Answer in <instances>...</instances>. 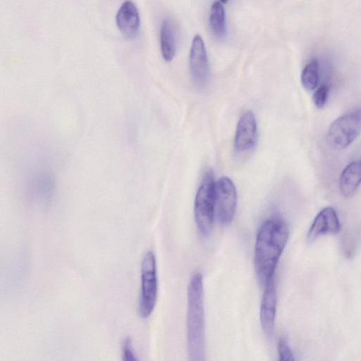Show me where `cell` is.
Listing matches in <instances>:
<instances>
[{"label":"cell","mask_w":361,"mask_h":361,"mask_svg":"<svg viewBox=\"0 0 361 361\" xmlns=\"http://www.w3.org/2000/svg\"><path fill=\"white\" fill-rule=\"evenodd\" d=\"M289 236V228L279 216L266 220L258 230L254 252V264L259 283L265 284L274 279L280 257Z\"/></svg>","instance_id":"6da1fadb"},{"label":"cell","mask_w":361,"mask_h":361,"mask_svg":"<svg viewBox=\"0 0 361 361\" xmlns=\"http://www.w3.org/2000/svg\"><path fill=\"white\" fill-rule=\"evenodd\" d=\"M186 320L187 345L189 360H204L205 320L203 277L201 273L192 274L188 285Z\"/></svg>","instance_id":"7a4b0ae2"},{"label":"cell","mask_w":361,"mask_h":361,"mask_svg":"<svg viewBox=\"0 0 361 361\" xmlns=\"http://www.w3.org/2000/svg\"><path fill=\"white\" fill-rule=\"evenodd\" d=\"M215 178L213 172L208 171L204 176L197 190L194 204V215L200 232L208 235L215 219Z\"/></svg>","instance_id":"3957f363"},{"label":"cell","mask_w":361,"mask_h":361,"mask_svg":"<svg viewBox=\"0 0 361 361\" xmlns=\"http://www.w3.org/2000/svg\"><path fill=\"white\" fill-rule=\"evenodd\" d=\"M157 281L156 257L152 251H148L141 263L138 312L142 318L149 317L154 309L157 298Z\"/></svg>","instance_id":"277c9868"},{"label":"cell","mask_w":361,"mask_h":361,"mask_svg":"<svg viewBox=\"0 0 361 361\" xmlns=\"http://www.w3.org/2000/svg\"><path fill=\"white\" fill-rule=\"evenodd\" d=\"M361 133V108L355 109L335 119L327 132L332 148L342 149L349 146Z\"/></svg>","instance_id":"5b68a950"},{"label":"cell","mask_w":361,"mask_h":361,"mask_svg":"<svg viewBox=\"0 0 361 361\" xmlns=\"http://www.w3.org/2000/svg\"><path fill=\"white\" fill-rule=\"evenodd\" d=\"M215 219L221 224L232 222L237 208V191L233 181L221 177L215 183Z\"/></svg>","instance_id":"8992f818"},{"label":"cell","mask_w":361,"mask_h":361,"mask_svg":"<svg viewBox=\"0 0 361 361\" xmlns=\"http://www.w3.org/2000/svg\"><path fill=\"white\" fill-rule=\"evenodd\" d=\"M189 61L194 80L200 86L204 85L209 78V65L204 43L200 35L193 37Z\"/></svg>","instance_id":"52a82bcc"},{"label":"cell","mask_w":361,"mask_h":361,"mask_svg":"<svg viewBox=\"0 0 361 361\" xmlns=\"http://www.w3.org/2000/svg\"><path fill=\"white\" fill-rule=\"evenodd\" d=\"M257 140V126L255 114L245 112L240 118L234 137V147L239 152L252 149Z\"/></svg>","instance_id":"ba28073f"},{"label":"cell","mask_w":361,"mask_h":361,"mask_svg":"<svg viewBox=\"0 0 361 361\" xmlns=\"http://www.w3.org/2000/svg\"><path fill=\"white\" fill-rule=\"evenodd\" d=\"M264 287L259 310V319L263 331L267 336L271 337L274 332L277 302L274 279L268 281Z\"/></svg>","instance_id":"9c48e42d"},{"label":"cell","mask_w":361,"mask_h":361,"mask_svg":"<svg viewBox=\"0 0 361 361\" xmlns=\"http://www.w3.org/2000/svg\"><path fill=\"white\" fill-rule=\"evenodd\" d=\"M341 231V224L336 210L327 207L322 209L314 218L308 231L309 243L325 234H336Z\"/></svg>","instance_id":"30bf717a"},{"label":"cell","mask_w":361,"mask_h":361,"mask_svg":"<svg viewBox=\"0 0 361 361\" xmlns=\"http://www.w3.org/2000/svg\"><path fill=\"white\" fill-rule=\"evenodd\" d=\"M116 22L120 32L127 38L135 37L140 30L138 9L130 0L124 1L118 10Z\"/></svg>","instance_id":"8fae6325"},{"label":"cell","mask_w":361,"mask_h":361,"mask_svg":"<svg viewBox=\"0 0 361 361\" xmlns=\"http://www.w3.org/2000/svg\"><path fill=\"white\" fill-rule=\"evenodd\" d=\"M339 189L346 197L353 196L361 184V157L349 163L339 178Z\"/></svg>","instance_id":"7c38bea8"},{"label":"cell","mask_w":361,"mask_h":361,"mask_svg":"<svg viewBox=\"0 0 361 361\" xmlns=\"http://www.w3.org/2000/svg\"><path fill=\"white\" fill-rule=\"evenodd\" d=\"M160 48L163 59L170 62L176 54V42L173 27L169 19H164L160 29Z\"/></svg>","instance_id":"4fadbf2b"},{"label":"cell","mask_w":361,"mask_h":361,"mask_svg":"<svg viewBox=\"0 0 361 361\" xmlns=\"http://www.w3.org/2000/svg\"><path fill=\"white\" fill-rule=\"evenodd\" d=\"M209 26L213 35L218 39H223L226 36V23L225 9L223 4L214 1L210 8Z\"/></svg>","instance_id":"5bb4252c"},{"label":"cell","mask_w":361,"mask_h":361,"mask_svg":"<svg viewBox=\"0 0 361 361\" xmlns=\"http://www.w3.org/2000/svg\"><path fill=\"white\" fill-rule=\"evenodd\" d=\"M319 79V66L316 59L308 62L301 73V83L308 91L315 90Z\"/></svg>","instance_id":"9a60e30c"},{"label":"cell","mask_w":361,"mask_h":361,"mask_svg":"<svg viewBox=\"0 0 361 361\" xmlns=\"http://www.w3.org/2000/svg\"><path fill=\"white\" fill-rule=\"evenodd\" d=\"M279 359L282 361L294 360L293 353L285 337H281L277 344Z\"/></svg>","instance_id":"2e32d148"},{"label":"cell","mask_w":361,"mask_h":361,"mask_svg":"<svg viewBox=\"0 0 361 361\" xmlns=\"http://www.w3.org/2000/svg\"><path fill=\"white\" fill-rule=\"evenodd\" d=\"M329 88L326 85H322L314 92L312 99L317 109H322L327 101Z\"/></svg>","instance_id":"e0dca14e"},{"label":"cell","mask_w":361,"mask_h":361,"mask_svg":"<svg viewBox=\"0 0 361 361\" xmlns=\"http://www.w3.org/2000/svg\"><path fill=\"white\" fill-rule=\"evenodd\" d=\"M122 360L125 361L137 360V356L135 353L132 340L130 338H126L122 345Z\"/></svg>","instance_id":"ac0fdd59"},{"label":"cell","mask_w":361,"mask_h":361,"mask_svg":"<svg viewBox=\"0 0 361 361\" xmlns=\"http://www.w3.org/2000/svg\"><path fill=\"white\" fill-rule=\"evenodd\" d=\"M228 1V0H219V1H220L221 4H226Z\"/></svg>","instance_id":"d6986e66"}]
</instances>
